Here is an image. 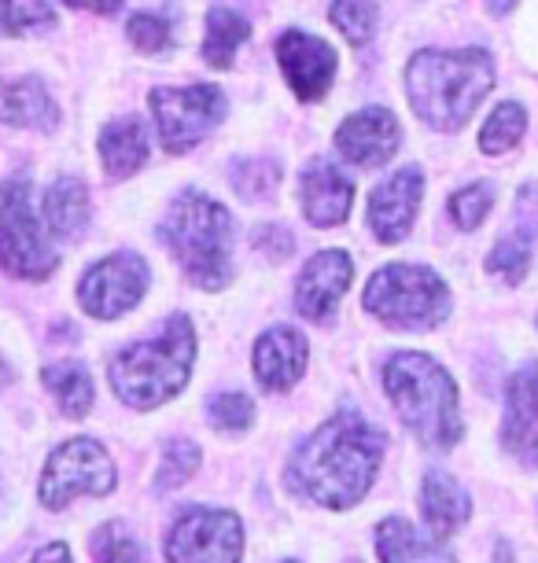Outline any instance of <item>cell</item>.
Masks as SVG:
<instances>
[{
    "instance_id": "12",
    "label": "cell",
    "mask_w": 538,
    "mask_h": 563,
    "mask_svg": "<svg viewBox=\"0 0 538 563\" xmlns=\"http://www.w3.org/2000/svg\"><path fill=\"white\" fill-rule=\"evenodd\" d=\"M277 59L299 100H321L329 92L336 78V48L329 41L310 37L303 30H288L277 41Z\"/></svg>"
},
{
    "instance_id": "27",
    "label": "cell",
    "mask_w": 538,
    "mask_h": 563,
    "mask_svg": "<svg viewBox=\"0 0 538 563\" xmlns=\"http://www.w3.org/2000/svg\"><path fill=\"white\" fill-rule=\"evenodd\" d=\"M376 19L373 0H336L332 4V23L351 45H369V37L376 34Z\"/></svg>"
},
{
    "instance_id": "7",
    "label": "cell",
    "mask_w": 538,
    "mask_h": 563,
    "mask_svg": "<svg viewBox=\"0 0 538 563\" xmlns=\"http://www.w3.org/2000/svg\"><path fill=\"white\" fill-rule=\"evenodd\" d=\"M152 114L160 125L163 147L171 155H182L196 147L215 130L226 114V97L215 85H188V89H155Z\"/></svg>"
},
{
    "instance_id": "30",
    "label": "cell",
    "mask_w": 538,
    "mask_h": 563,
    "mask_svg": "<svg viewBox=\"0 0 538 563\" xmlns=\"http://www.w3.org/2000/svg\"><path fill=\"white\" fill-rule=\"evenodd\" d=\"M527 265H531V243H527L524 236H505L498 247H494V254L487 258V269L491 273H502L509 284H520Z\"/></svg>"
},
{
    "instance_id": "39",
    "label": "cell",
    "mask_w": 538,
    "mask_h": 563,
    "mask_svg": "<svg viewBox=\"0 0 538 563\" xmlns=\"http://www.w3.org/2000/svg\"><path fill=\"white\" fill-rule=\"evenodd\" d=\"M487 4H491V12H494V15H505V12H513L516 0H487Z\"/></svg>"
},
{
    "instance_id": "20",
    "label": "cell",
    "mask_w": 538,
    "mask_h": 563,
    "mask_svg": "<svg viewBox=\"0 0 538 563\" xmlns=\"http://www.w3.org/2000/svg\"><path fill=\"white\" fill-rule=\"evenodd\" d=\"M420 508H425L431 534L450 538L458 527H465V519L472 512V501H469V494L450 479V475L428 472L425 490H420Z\"/></svg>"
},
{
    "instance_id": "22",
    "label": "cell",
    "mask_w": 538,
    "mask_h": 563,
    "mask_svg": "<svg viewBox=\"0 0 538 563\" xmlns=\"http://www.w3.org/2000/svg\"><path fill=\"white\" fill-rule=\"evenodd\" d=\"M48 232L59 240H78L89 225V192L78 177H59L48 185L45 196Z\"/></svg>"
},
{
    "instance_id": "4",
    "label": "cell",
    "mask_w": 538,
    "mask_h": 563,
    "mask_svg": "<svg viewBox=\"0 0 538 563\" xmlns=\"http://www.w3.org/2000/svg\"><path fill=\"white\" fill-rule=\"evenodd\" d=\"M196 357V339L188 317H171L160 339L125 346L111 361V387L125 406L152 409L171 401L185 387Z\"/></svg>"
},
{
    "instance_id": "24",
    "label": "cell",
    "mask_w": 538,
    "mask_h": 563,
    "mask_svg": "<svg viewBox=\"0 0 538 563\" xmlns=\"http://www.w3.org/2000/svg\"><path fill=\"white\" fill-rule=\"evenodd\" d=\"M251 34L248 19L229 12V8H210L207 15V37H204V59L210 67H229L237 59V48Z\"/></svg>"
},
{
    "instance_id": "8",
    "label": "cell",
    "mask_w": 538,
    "mask_h": 563,
    "mask_svg": "<svg viewBox=\"0 0 538 563\" xmlns=\"http://www.w3.org/2000/svg\"><path fill=\"white\" fill-rule=\"evenodd\" d=\"M114 490V464L103 453L100 442L70 439L52 453V461L41 475V501L48 508L70 505L81 494H111Z\"/></svg>"
},
{
    "instance_id": "16",
    "label": "cell",
    "mask_w": 538,
    "mask_h": 563,
    "mask_svg": "<svg viewBox=\"0 0 538 563\" xmlns=\"http://www.w3.org/2000/svg\"><path fill=\"white\" fill-rule=\"evenodd\" d=\"M299 196H303V214L310 225L332 229L343 225L347 214L354 207V185L340 166L332 163H310L299 177Z\"/></svg>"
},
{
    "instance_id": "37",
    "label": "cell",
    "mask_w": 538,
    "mask_h": 563,
    "mask_svg": "<svg viewBox=\"0 0 538 563\" xmlns=\"http://www.w3.org/2000/svg\"><path fill=\"white\" fill-rule=\"evenodd\" d=\"M74 8H86V12H97V15H114L122 8V0H67Z\"/></svg>"
},
{
    "instance_id": "19",
    "label": "cell",
    "mask_w": 538,
    "mask_h": 563,
    "mask_svg": "<svg viewBox=\"0 0 538 563\" xmlns=\"http://www.w3.org/2000/svg\"><path fill=\"white\" fill-rule=\"evenodd\" d=\"M147 125L136 114H122L100 133V158L111 177H130L147 163Z\"/></svg>"
},
{
    "instance_id": "23",
    "label": "cell",
    "mask_w": 538,
    "mask_h": 563,
    "mask_svg": "<svg viewBox=\"0 0 538 563\" xmlns=\"http://www.w3.org/2000/svg\"><path fill=\"white\" fill-rule=\"evenodd\" d=\"M4 122L23 125V130H56L59 111L45 85L34 78H19L4 85Z\"/></svg>"
},
{
    "instance_id": "11",
    "label": "cell",
    "mask_w": 538,
    "mask_h": 563,
    "mask_svg": "<svg viewBox=\"0 0 538 563\" xmlns=\"http://www.w3.org/2000/svg\"><path fill=\"white\" fill-rule=\"evenodd\" d=\"M147 291V265L136 254H111V258L97 262L86 273L78 288L81 306L100 317V321H111V317H122L125 310H133L136 302L144 299Z\"/></svg>"
},
{
    "instance_id": "35",
    "label": "cell",
    "mask_w": 538,
    "mask_h": 563,
    "mask_svg": "<svg viewBox=\"0 0 538 563\" xmlns=\"http://www.w3.org/2000/svg\"><path fill=\"white\" fill-rule=\"evenodd\" d=\"M92 545H97V560L100 563H147L144 549L136 545V541L122 538L119 527H103Z\"/></svg>"
},
{
    "instance_id": "18",
    "label": "cell",
    "mask_w": 538,
    "mask_h": 563,
    "mask_svg": "<svg viewBox=\"0 0 538 563\" xmlns=\"http://www.w3.org/2000/svg\"><path fill=\"white\" fill-rule=\"evenodd\" d=\"M306 368V339L295 328H273L255 346V372L266 390H288Z\"/></svg>"
},
{
    "instance_id": "29",
    "label": "cell",
    "mask_w": 538,
    "mask_h": 563,
    "mask_svg": "<svg viewBox=\"0 0 538 563\" xmlns=\"http://www.w3.org/2000/svg\"><path fill=\"white\" fill-rule=\"evenodd\" d=\"M199 467V450L188 439H174L166 442V453H163V472L160 479H155V486L160 490H174V486H182L188 475H193Z\"/></svg>"
},
{
    "instance_id": "36",
    "label": "cell",
    "mask_w": 538,
    "mask_h": 563,
    "mask_svg": "<svg viewBox=\"0 0 538 563\" xmlns=\"http://www.w3.org/2000/svg\"><path fill=\"white\" fill-rule=\"evenodd\" d=\"M516 236L531 243L538 236V185L524 188L520 203H516Z\"/></svg>"
},
{
    "instance_id": "3",
    "label": "cell",
    "mask_w": 538,
    "mask_h": 563,
    "mask_svg": "<svg viewBox=\"0 0 538 563\" xmlns=\"http://www.w3.org/2000/svg\"><path fill=\"white\" fill-rule=\"evenodd\" d=\"M163 240L174 251V258L182 262L185 276L199 288H226L233 276V218L229 210L210 196L199 192H182L171 203L163 218Z\"/></svg>"
},
{
    "instance_id": "17",
    "label": "cell",
    "mask_w": 538,
    "mask_h": 563,
    "mask_svg": "<svg viewBox=\"0 0 538 563\" xmlns=\"http://www.w3.org/2000/svg\"><path fill=\"white\" fill-rule=\"evenodd\" d=\"M505 450L524 464L538 467V361L524 365L509 379V406H505Z\"/></svg>"
},
{
    "instance_id": "1",
    "label": "cell",
    "mask_w": 538,
    "mask_h": 563,
    "mask_svg": "<svg viewBox=\"0 0 538 563\" xmlns=\"http://www.w3.org/2000/svg\"><path fill=\"white\" fill-rule=\"evenodd\" d=\"M384 434L358 412H336L314 439H306L288 467V483L325 508H351L376 479Z\"/></svg>"
},
{
    "instance_id": "21",
    "label": "cell",
    "mask_w": 538,
    "mask_h": 563,
    "mask_svg": "<svg viewBox=\"0 0 538 563\" xmlns=\"http://www.w3.org/2000/svg\"><path fill=\"white\" fill-rule=\"evenodd\" d=\"M380 563H453V556L439 541L425 538L406 519H384L376 527Z\"/></svg>"
},
{
    "instance_id": "15",
    "label": "cell",
    "mask_w": 538,
    "mask_h": 563,
    "mask_svg": "<svg viewBox=\"0 0 538 563\" xmlns=\"http://www.w3.org/2000/svg\"><path fill=\"white\" fill-rule=\"evenodd\" d=\"M398 122L395 114L387 108H362L354 111L351 119L340 125V133H336V147H340V155L347 163L354 166H384L387 158L395 155L398 147Z\"/></svg>"
},
{
    "instance_id": "28",
    "label": "cell",
    "mask_w": 538,
    "mask_h": 563,
    "mask_svg": "<svg viewBox=\"0 0 538 563\" xmlns=\"http://www.w3.org/2000/svg\"><path fill=\"white\" fill-rule=\"evenodd\" d=\"M56 23L48 0H4V26L8 34H37Z\"/></svg>"
},
{
    "instance_id": "25",
    "label": "cell",
    "mask_w": 538,
    "mask_h": 563,
    "mask_svg": "<svg viewBox=\"0 0 538 563\" xmlns=\"http://www.w3.org/2000/svg\"><path fill=\"white\" fill-rule=\"evenodd\" d=\"M45 387L56 395L59 409L67 417H86L89 406H92V376L78 361H59V365H48L45 368Z\"/></svg>"
},
{
    "instance_id": "2",
    "label": "cell",
    "mask_w": 538,
    "mask_h": 563,
    "mask_svg": "<svg viewBox=\"0 0 538 563\" xmlns=\"http://www.w3.org/2000/svg\"><path fill=\"white\" fill-rule=\"evenodd\" d=\"M494 85V63L483 48H425L406 67V92L431 130H461Z\"/></svg>"
},
{
    "instance_id": "6",
    "label": "cell",
    "mask_w": 538,
    "mask_h": 563,
    "mask_svg": "<svg viewBox=\"0 0 538 563\" xmlns=\"http://www.w3.org/2000/svg\"><path fill=\"white\" fill-rule=\"evenodd\" d=\"M365 310L384 324L425 332L436 328L450 310V291L431 269L420 265H387L365 288Z\"/></svg>"
},
{
    "instance_id": "26",
    "label": "cell",
    "mask_w": 538,
    "mask_h": 563,
    "mask_svg": "<svg viewBox=\"0 0 538 563\" xmlns=\"http://www.w3.org/2000/svg\"><path fill=\"white\" fill-rule=\"evenodd\" d=\"M524 130H527V111L520 108V103H502V108L487 119V125H483L480 147L487 155H502V152H509V147L520 144Z\"/></svg>"
},
{
    "instance_id": "34",
    "label": "cell",
    "mask_w": 538,
    "mask_h": 563,
    "mask_svg": "<svg viewBox=\"0 0 538 563\" xmlns=\"http://www.w3.org/2000/svg\"><path fill=\"white\" fill-rule=\"evenodd\" d=\"M125 34L141 52H160L171 45V23L163 15H147V12H136L125 26Z\"/></svg>"
},
{
    "instance_id": "13",
    "label": "cell",
    "mask_w": 538,
    "mask_h": 563,
    "mask_svg": "<svg viewBox=\"0 0 538 563\" xmlns=\"http://www.w3.org/2000/svg\"><path fill=\"white\" fill-rule=\"evenodd\" d=\"M420 196H425V177L417 166L395 169L384 185L376 188L369 199V225L384 243L406 240V232L414 229V218L420 210Z\"/></svg>"
},
{
    "instance_id": "38",
    "label": "cell",
    "mask_w": 538,
    "mask_h": 563,
    "mask_svg": "<svg viewBox=\"0 0 538 563\" xmlns=\"http://www.w3.org/2000/svg\"><path fill=\"white\" fill-rule=\"evenodd\" d=\"M30 563H70V552L67 545H45Z\"/></svg>"
},
{
    "instance_id": "32",
    "label": "cell",
    "mask_w": 538,
    "mask_h": 563,
    "mask_svg": "<svg viewBox=\"0 0 538 563\" xmlns=\"http://www.w3.org/2000/svg\"><path fill=\"white\" fill-rule=\"evenodd\" d=\"M491 203H494L491 185H469L450 199V218L458 221L461 229H476L480 221L487 218Z\"/></svg>"
},
{
    "instance_id": "33",
    "label": "cell",
    "mask_w": 538,
    "mask_h": 563,
    "mask_svg": "<svg viewBox=\"0 0 538 563\" xmlns=\"http://www.w3.org/2000/svg\"><path fill=\"white\" fill-rule=\"evenodd\" d=\"M281 169L273 163H237L233 166V188L244 192L248 199H262L277 188Z\"/></svg>"
},
{
    "instance_id": "5",
    "label": "cell",
    "mask_w": 538,
    "mask_h": 563,
    "mask_svg": "<svg viewBox=\"0 0 538 563\" xmlns=\"http://www.w3.org/2000/svg\"><path fill=\"white\" fill-rule=\"evenodd\" d=\"M384 390L398 417L420 442L450 450L461 439V412L453 379L425 354H395L384 368Z\"/></svg>"
},
{
    "instance_id": "14",
    "label": "cell",
    "mask_w": 538,
    "mask_h": 563,
    "mask_svg": "<svg viewBox=\"0 0 538 563\" xmlns=\"http://www.w3.org/2000/svg\"><path fill=\"white\" fill-rule=\"evenodd\" d=\"M351 280H354L351 254H343V251L314 254V258L306 262L299 284H295V306H299V313L310 317V321H325V317L336 310V302L347 295V288H351Z\"/></svg>"
},
{
    "instance_id": "31",
    "label": "cell",
    "mask_w": 538,
    "mask_h": 563,
    "mask_svg": "<svg viewBox=\"0 0 538 563\" xmlns=\"http://www.w3.org/2000/svg\"><path fill=\"white\" fill-rule=\"evenodd\" d=\"M207 420L215 423L218 431H244L255 420V406L244 395H218L210 398L207 406Z\"/></svg>"
},
{
    "instance_id": "10",
    "label": "cell",
    "mask_w": 538,
    "mask_h": 563,
    "mask_svg": "<svg viewBox=\"0 0 538 563\" xmlns=\"http://www.w3.org/2000/svg\"><path fill=\"white\" fill-rule=\"evenodd\" d=\"M244 530L233 512H215V508H193L174 523L166 538V556L171 563H240Z\"/></svg>"
},
{
    "instance_id": "9",
    "label": "cell",
    "mask_w": 538,
    "mask_h": 563,
    "mask_svg": "<svg viewBox=\"0 0 538 563\" xmlns=\"http://www.w3.org/2000/svg\"><path fill=\"white\" fill-rule=\"evenodd\" d=\"M4 265L26 280H45L56 269V254L48 247V232L37 225L30 185L23 177L4 185Z\"/></svg>"
}]
</instances>
